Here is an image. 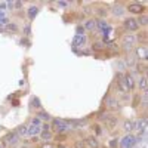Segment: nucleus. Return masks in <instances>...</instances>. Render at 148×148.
<instances>
[{
  "mask_svg": "<svg viewBox=\"0 0 148 148\" xmlns=\"http://www.w3.org/2000/svg\"><path fill=\"white\" fill-rule=\"evenodd\" d=\"M74 148H86V147H84L83 141H77L76 144H74Z\"/></svg>",
  "mask_w": 148,
  "mask_h": 148,
  "instance_id": "nucleus-39",
  "label": "nucleus"
},
{
  "mask_svg": "<svg viewBox=\"0 0 148 148\" xmlns=\"http://www.w3.org/2000/svg\"><path fill=\"white\" fill-rule=\"evenodd\" d=\"M125 64H126V67L127 68H130V67H135V64H136V59H135V56H127L126 59H125Z\"/></svg>",
  "mask_w": 148,
  "mask_h": 148,
  "instance_id": "nucleus-26",
  "label": "nucleus"
},
{
  "mask_svg": "<svg viewBox=\"0 0 148 148\" xmlns=\"http://www.w3.org/2000/svg\"><path fill=\"white\" fill-rule=\"evenodd\" d=\"M95 24H96V30H99L101 33H104L105 30L110 28V24H108V21H107L105 18H98V19H95Z\"/></svg>",
  "mask_w": 148,
  "mask_h": 148,
  "instance_id": "nucleus-10",
  "label": "nucleus"
},
{
  "mask_svg": "<svg viewBox=\"0 0 148 148\" xmlns=\"http://www.w3.org/2000/svg\"><path fill=\"white\" fill-rule=\"evenodd\" d=\"M84 147L86 148H99V141L95 135H89V136H86L84 141H83Z\"/></svg>",
  "mask_w": 148,
  "mask_h": 148,
  "instance_id": "nucleus-9",
  "label": "nucleus"
},
{
  "mask_svg": "<svg viewBox=\"0 0 148 148\" xmlns=\"http://www.w3.org/2000/svg\"><path fill=\"white\" fill-rule=\"evenodd\" d=\"M135 145H136V136L132 133H126L120 139V148H133Z\"/></svg>",
  "mask_w": 148,
  "mask_h": 148,
  "instance_id": "nucleus-4",
  "label": "nucleus"
},
{
  "mask_svg": "<svg viewBox=\"0 0 148 148\" xmlns=\"http://www.w3.org/2000/svg\"><path fill=\"white\" fill-rule=\"evenodd\" d=\"M86 43H88V37L86 36H74V39H73V46L74 47H82L84 46Z\"/></svg>",
  "mask_w": 148,
  "mask_h": 148,
  "instance_id": "nucleus-11",
  "label": "nucleus"
},
{
  "mask_svg": "<svg viewBox=\"0 0 148 148\" xmlns=\"http://www.w3.org/2000/svg\"><path fill=\"white\" fill-rule=\"evenodd\" d=\"M6 30L9 33H12V34H15V33H18V25H16V24H14V22H9L8 25H6Z\"/></svg>",
  "mask_w": 148,
  "mask_h": 148,
  "instance_id": "nucleus-27",
  "label": "nucleus"
},
{
  "mask_svg": "<svg viewBox=\"0 0 148 148\" xmlns=\"http://www.w3.org/2000/svg\"><path fill=\"white\" fill-rule=\"evenodd\" d=\"M65 138H67V133H56V136H55V139L56 141H65Z\"/></svg>",
  "mask_w": 148,
  "mask_h": 148,
  "instance_id": "nucleus-34",
  "label": "nucleus"
},
{
  "mask_svg": "<svg viewBox=\"0 0 148 148\" xmlns=\"http://www.w3.org/2000/svg\"><path fill=\"white\" fill-rule=\"evenodd\" d=\"M53 138V133L49 130V132H40V139L43 142H51V139Z\"/></svg>",
  "mask_w": 148,
  "mask_h": 148,
  "instance_id": "nucleus-23",
  "label": "nucleus"
},
{
  "mask_svg": "<svg viewBox=\"0 0 148 148\" xmlns=\"http://www.w3.org/2000/svg\"><path fill=\"white\" fill-rule=\"evenodd\" d=\"M0 16H6L5 15V10H2V9H0Z\"/></svg>",
  "mask_w": 148,
  "mask_h": 148,
  "instance_id": "nucleus-46",
  "label": "nucleus"
},
{
  "mask_svg": "<svg viewBox=\"0 0 148 148\" xmlns=\"http://www.w3.org/2000/svg\"><path fill=\"white\" fill-rule=\"evenodd\" d=\"M116 67H117L119 71H126V70H127V67H126V64H125V61H121V59L116 61Z\"/></svg>",
  "mask_w": 148,
  "mask_h": 148,
  "instance_id": "nucleus-28",
  "label": "nucleus"
},
{
  "mask_svg": "<svg viewBox=\"0 0 148 148\" xmlns=\"http://www.w3.org/2000/svg\"><path fill=\"white\" fill-rule=\"evenodd\" d=\"M24 33H25V36H30V34H31V28L27 25L25 28H24Z\"/></svg>",
  "mask_w": 148,
  "mask_h": 148,
  "instance_id": "nucleus-43",
  "label": "nucleus"
},
{
  "mask_svg": "<svg viewBox=\"0 0 148 148\" xmlns=\"http://www.w3.org/2000/svg\"><path fill=\"white\" fill-rule=\"evenodd\" d=\"M36 117H39L43 121H49V120H51V116H49V113H47V111H45V110H39V111H37Z\"/></svg>",
  "mask_w": 148,
  "mask_h": 148,
  "instance_id": "nucleus-20",
  "label": "nucleus"
},
{
  "mask_svg": "<svg viewBox=\"0 0 148 148\" xmlns=\"http://www.w3.org/2000/svg\"><path fill=\"white\" fill-rule=\"evenodd\" d=\"M76 33H77V36H84V28H83V25H77Z\"/></svg>",
  "mask_w": 148,
  "mask_h": 148,
  "instance_id": "nucleus-36",
  "label": "nucleus"
},
{
  "mask_svg": "<svg viewBox=\"0 0 148 148\" xmlns=\"http://www.w3.org/2000/svg\"><path fill=\"white\" fill-rule=\"evenodd\" d=\"M123 51L130 52L132 49H135V45H136V37H135L132 33H126L121 36V42H120Z\"/></svg>",
  "mask_w": 148,
  "mask_h": 148,
  "instance_id": "nucleus-1",
  "label": "nucleus"
},
{
  "mask_svg": "<svg viewBox=\"0 0 148 148\" xmlns=\"http://www.w3.org/2000/svg\"><path fill=\"white\" fill-rule=\"evenodd\" d=\"M138 86H139V90L147 92V89H148V79H147V76H141L138 79Z\"/></svg>",
  "mask_w": 148,
  "mask_h": 148,
  "instance_id": "nucleus-17",
  "label": "nucleus"
},
{
  "mask_svg": "<svg viewBox=\"0 0 148 148\" xmlns=\"http://www.w3.org/2000/svg\"><path fill=\"white\" fill-rule=\"evenodd\" d=\"M39 6H37V5H31L28 9H27V16H28V19L30 21H33L36 16H37V14H39Z\"/></svg>",
  "mask_w": 148,
  "mask_h": 148,
  "instance_id": "nucleus-14",
  "label": "nucleus"
},
{
  "mask_svg": "<svg viewBox=\"0 0 148 148\" xmlns=\"http://www.w3.org/2000/svg\"><path fill=\"white\" fill-rule=\"evenodd\" d=\"M99 119L104 121V126L107 129H110V130L114 129L119 125V119L116 116H113V114H104V116H99Z\"/></svg>",
  "mask_w": 148,
  "mask_h": 148,
  "instance_id": "nucleus-3",
  "label": "nucleus"
},
{
  "mask_svg": "<svg viewBox=\"0 0 148 148\" xmlns=\"http://www.w3.org/2000/svg\"><path fill=\"white\" fill-rule=\"evenodd\" d=\"M6 6L9 10H14L15 9V2H6Z\"/></svg>",
  "mask_w": 148,
  "mask_h": 148,
  "instance_id": "nucleus-38",
  "label": "nucleus"
},
{
  "mask_svg": "<svg viewBox=\"0 0 148 148\" xmlns=\"http://www.w3.org/2000/svg\"><path fill=\"white\" fill-rule=\"evenodd\" d=\"M108 145H110V148H117L119 147V141L117 139H111Z\"/></svg>",
  "mask_w": 148,
  "mask_h": 148,
  "instance_id": "nucleus-37",
  "label": "nucleus"
},
{
  "mask_svg": "<svg viewBox=\"0 0 148 148\" xmlns=\"http://www.w3.org/2000/svg\"><path fill=\"white\" fill-rule=\"evenodd\" d=\"M104 47H105L104 42H95L92 45V51L93 52H99V51H104Z\"/></svg>",
  "mask_w": 148,
  "mask_h": 148,
  "instance_id": "nucleus-25",
  "label": "nucleus"
},
{
  "mask_svg": "<svg viewBox=\"0 0 148 148\" xmlns=\"http://www.w3.org/2000/svg\"><path fill=\"white\" fill-rule=\"evenodd\" d=\"M135 59L141 61V62L148 59V47H147L145 45L135 46Z\"/></svg>",
  "mask_w": 148,
  "mask_h": 148,
  "instance_id": "nucleus-5",
  "label": "nucleus"
},
{
  "mask_svg": "<svg viewBox=\"0 0 148 148\" xmlns=\"http://www.w3.org/2000/svg\"><path fill=\"white\" fill-rule=\"evenodd\" d=\"M18 141H19V136L16 135V132H10L6 136V142H8L9 147H14L15 144H18Z\"/></svg>",
  "mask_w": 148,
  "mask_h": 148,
  "instance_id": "nucleus-15",
  "label": "nucleus"
},
{
  "mask_svg": "<svg viewBox=\"0 0 148 148\" xmlns=\"http://www.w3.org/2000/svg\"><path fill=\"white\" fill-rule=\"evenodd\" d=\"M16 135L21 138V136H28V133H27V126L25 125H21L16 127Z\"/></svg>",
  "mask_w": 148,
  "mask_h": 148,
  "instance_id": "nucleus-24",
  "label": "nucleus"
},
{
  "mask_svg": "<svg viewBox=\"0 0 148 148\" xmlns=\"http://www.w3.org/2000/svg\"><path fill=\"white\" fill-rule=\"evenodd\" d=\"M51 127H52L56 133H67V132H70V129H71L70 123L65 121V120H62V119H53Z\"/></svg>",
  "mask_w": 148,
  "mask_h": 148,
  "instance_id": "nucleus-2",
  "label": "nucleus"
},
{
  "mask_svg": "<svg viewBox=\"0 0 148 148\" xmlns=\"http://www.w3.org/2000/svg\"><path fill=\"white\" fill-rule=\"evenodd\" d=\"M21 43H24V45H25V46H28V43H30V42H28L27 39H22V40H21Z\"/></svg>",
  "mask_w": 148,
  "mask_h": 148,
  "instance_id": "nucleus-45",
  "label": "nucleus"
},
{
  "mask_svg": "<svg viewBox=\"0 0 148 148\" xmlns=\"http://www.w3.org/2000/svg\"><path fill=\"white\" fill-rule=\"evenodd\" d=\"M111 12H113L114 16H121V15L126 12V8L123 6V5H120V3H117V5L113 8V10H111Z\"/></svg>",
  "mask_w": 148,
  "mask_h": 148,
  "instance_id": "nucleus-18",
  "label": "nucleus"
},
{
  "mask_svg": "<svg viewBox=\"0 0 148 148\" xmlns=\"http://www.w3.org/2000/svg\"><path fill=\"white\" fill-rule=\"evenodd\" d=\"M136 21H138V25L139 27H147L148 25V15L147 14H142V15H139L136 18Z\"/></svg>",
  "mask_w": 148,
  "mask_h": 148,
  "instance_id": "nucleus-21",
  "label": "nucleus"
},
{
  "mask_svg": "<svg viewBox=\"0 0 148 148\" xmlns=\"http://www.w3.org/2000/svg\"><path fill=\"white\" fill-rule=\"evenodd\" d=\"M56 5L61 6V8H68V3L67 2H56Z\"/></svg>",
  "mask_w": 148,
  "mask_h": 148,
  "instance_id": "nucleus-41",
  "label": "nucleus"
},
{
  "mask_svg": "<svg viewBox=\"0 0 148 148\" xmlns=\"http://www.w3.org/2000/svg\"><path fill=\"white\" fill-rule=\"evenodd\" d=\"M105 107L108 110H116V108H119V101L113 96H107L105 98Z\"/></svg>",
  "mask_w": 148,
  "mask_h": 148,
  "instance_id": "nucleus-12",
  "label": "nucleus"
},
{
  "mask_svg": "<svg viewBox=\"0 0 148 148\" xmlns=\"http://www.w3.org/2000/svg\"><path fill=\"white\" fill-rule=\"evenodd\" d=\"M98 14H99L101 18H104V16L107 15V9H105V8H98Z\"/></svg>",
  "mask_w": 148,
  "mask_h": 148,
  "instance_id": "nucleus-35",
  "label": "nucleus"
},
{
  "mask_svg": "<svg viewBox=\"0 0 148 148\" xmlns=\"http://www.w3.org/2000/svg\"><path fill=\"white\" fill-rule=\"evenodd\" d=\"M22 8V2H15V9H19Z\"/></svg>",
  "mask_w": 148,
  "mask_h": 148,
  "instance_id": "nucleus-44",
  "label": "nucleus"
},
{
  "mask_svg": "<svg viewBox=\"0 0 148 148\" xmlns=\"http://www.w3.org/2000/svg\"><path fill=\"white\" fill-rule=\"evenodd\" d=\"M40 126H34V125H30L27 126V133H28V136L33 138V136H39L40 135Z\"/></svg>",
  "mask_w": 148,
  "mask_h": 148,
  "instance_id": "nucleus-16",
  "label": "nucleus"
},
{
  "mask_svg": "<svg viewBox=\"0 0 148 148\" xmlns=\"http://www.w3.org/2000/svg\"><path fill=\"white\" fill-rule=\"evenodd\" d=\"M121 82H123V84L126 86L127 92L133 90V89H135V86H136V82H135V79L132 77V74H130V73H125V74H121Z\"/></svg>",
  "mask_w": 148,
  "mask_h": 148,
  "instance_id": "nucleus-7",
  "label": "nucleus"
},
{
  "mask_svg": "<svg viewBox=\"0 0 148 148\" xmlns=\"http://www.w3.org/2000/svg\"><path fill=\"white\" fill-rule=\"evenodd\" d=\"M127 12H130V14L133 15H142L144 14V10H145V5L144 3H139V2H133V3H129L127 8H126Z\"/></svg>",
  "mask_w": 148,
  "mask_h": 148,
  "instance_id": "nucleus-6",
  "label": "nucleus"
},
{
  "mask_svg": "<svg viewBox=\"0 0 148 148\" xmlns=\"http://www.w3.org/2000/svg\"><path fill=\"white\" fill-rule=\"evenodd\" d=\"M142 105L147 107V92H144V95H142Z\"/></svg>",
  "mask_w": 148,
  "mask_h": 148,
  "instance_id": "nucleus-42",
  "label": "nucleus"
},
{
  "mask_svg": "<svg viewBox=\"0 0 148 148\" xmlns=\"http://www.w3.org/2000/svg\"><path fill=\"white\" fill-rule=\"evenodd\" d=\"M135 37H136V40L145 43V40H147V31H139V34H138V36H135Z\"/></svg>",
  "mask_w": 148,
  "mask_h": 148,
  "instance_id": "nucleus-30",
  "label": "nucleus"
},
{
  "mask_svg": "<svg viewBox=\"0 0 148 148\" xmlns=\"http://www.w3.org/2000/svg\"><path fill=\"white\" fill-rule=\"evenodd\" d=\"M135 68H136V71L138 73H141L142 76H147V61H144V62H136L135 64Z\"/></svg>",
  "mask_w": 148,
  "mask_h": 148,
  "instance_id": "nucleus-19",
  "label": "nucleus"
},
{
  "mask_svg": "<svg viewBox=\"0 0 148 148\" xmlns=\"http://www.w3.org/2000/svg\"><path fill=\"white\" fill-rule=\"evenodd\" d=\"M123 130H125L126 133H132V130H133V121L132 120H125V121H123Z\"/></svg>",
  "mask_w": 148,
  "mask_h": 148,
  "instance_id": "nucleus-22",
  "label": "nucleus"
},
{
  "mask_svg": "<svg viewBox=\"0 0 148 148\" xmlns=\"http://www.w3.org/2000/svg\"><path fill=\"white\" fill-rule=\"evenodd\" d=\"M31 125H34V126H42V120H40L39 117H33V119H31Z\"/></svg>",
  "mask_w": 148,
  "mask_h": 148,
  "instance_id": "nucleus-33",
  "label": "nucleus"
},
{
  "mask_svg": "<svg viewBox=\"0 0 148 148\" xmlns=\"http://www.w3.org/2000/svg\"><path fill=\"white\" fill-rule=\"evenodd\" d=\"M123 27H125L127 31H138L139 30V25H138V21L136 18H126L123 21Z\"/></svg>",
  "mask_w": 148,
  "mask_h": 148,
  "instance_id": "nucleus-8",
  "label": "nucleus"
},
{
  "mask_svg": "<svg viewBox=\"0 0 148 148\" xmlns=\"http://www.w3.org/2000/svg\"><path fill=\"white\" fill-rule=\"evenodd\" d=\"M93 129H95L96 135H101V133H102V130L99 129V125H95V126H93Z\"/></svg>",
  "mask_w": 148,
  "mask_h": 148,
  "instance_id": "nucleus-40",
  "label": "nucleus"
},
{
  "mask_svg": "<svg viewBox=\"0 0 148 148\" xmlns=\"http://www.w3.org/2000/svg\"><path fill=\"white\" fill-rule=\"evenodd\" d=\"M40 148H58V145H55L53 142H43Z\"/></svg>",
  "mask_w": 148,
  "mask_h": 148,
  "instance_id": "nucleus-31",
  "label": "nucleus"
},
{
  "mask_svg": "<svg viewBox=\"0 0 148 148\" xmlns=\"http://www.w3.org/2000/svg\"><path fill=\"white\" fill-rule=\"evenodd\" d=\"M9 22H10V19L8 16H0V27H2V25H8Z\"/></svg>",
  "mask_w": 148,
  "mask_h": 148,
  "instance_id": "nucleus-32",
  "label": "nucleus"
},
{
  "mask_svg": "<svg viewBox=\"0 0 148 148\" xmlns=\"http://www.w3.org/2000/svg\"><path fill=\"white\" fill-rule=\"evenodd\" d=\"M83 28L86 31H89V33H93L96 30V24H95V19L93 18H89V19H86L84 24H83Z\"/></svg>",
  "mask_w": 148,
  "mask_h": 148,
  "instance_id": "nucleus-13",
  "label": "nucleus"
},
{
  "mask_svg": "<svg viewBox=\"0 0 148 148\" xmlns=\"http://www.w3.org/2000/svg\"><path fill=\"white\" fill-rule=\"evenodd\" d=\"M31 105L34 107V108H37V110H42V104H40V99L37 96H33L31 98Z\"/></svg>",
  "mask_w": 148,
  "mask_h": 148,
  "instance_id": "nucleus-29",
  "label": "nucleus"
}]
</instances>
